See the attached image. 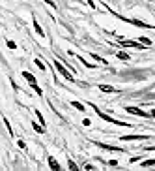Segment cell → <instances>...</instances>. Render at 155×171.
<instances>
[{
    "label": "cell",
    "mask_w": 155,
    "mask_h": 171,
    "mask_svg": "<svg viewBox=\"0 0 155 171\" xmlns=\"http://www.w3.org/2000/svg\"><path fill=\"white\" fill-rule=\"evenodd\" d=\"M92 107L95 109V113H97L99 117L103 118V120H106V122H110V124H116V126H131V124H127V122H122V120H116V118H112V117H108V115H105V113L101 111V109H97L95 105L92 104Z\"/></svg>",
    "instance_id": "cell-1"
},
{
    "label": "cell",
    "mask_w": 155,
    "mask_h": 171,
    "mask_svg": "<svg viewBox=\"0 0 155 171\" xmlns=\"http://www.w3.org/2000/svg\"><path fill=\"white\" fill-rule=\"evenodd\" d=\"M22 77H24V79H26V81L30 83V86L35 90V92H37V94H43V92H41V88L37 86V83H35V77L32 75V73H28V72H22Z\"/></svg>",
    "instance_id": "cell-2"
},
{
    "label": "cell",
    "mask_w": 155,
    "mask_h": 171,
    "mask_svg": "<svg viewBox=\"0 0 155 171\" xmlns=\"http://www.w3.org/2000/svg\"><path fill=\"white\" fill-rule=\"evenodd\" d=\"M54 66H56V70L64 75V79H67V81H75V79H73V75H71V73L67 72L66 68L62 66V62H60V60H56V62H54Z\"/></svg>",
    "instance_id": "cell-3"
},
{
    "label": "cell",
    "mask_w": 155,
    "mask_h": 171,
    "mask_svg": "<svg viewBox=\"0 0 155 171\" xmlns=\"http://www.w3.org/2000/svg\"><path fill=\"white\" fill-rule=\"evenodd\" d=\"M125 111L131 113V115H138V117H148V113H144L142 109H138V107H125Z\"/></svg>",
    "instance_id": "cell-4"
},
{
    "label": "cell",
    "mask_w": 155,
    "mask_h": 171,
    "mask_svg": "<svg viewBox=\"0 0 155 171\" xmlns=\"http://www.w3.org/2000/svg\"><path fill=\"white\" fill-rule=\"evenodd\" d=\"M122 45H123V47H137V49H144L142 43H138V41H123V40H122Z\"/></svg>",
    "instance_id": "cell-5"
},
{
    "label": "cell",
    "mask_w": 155,
    "mask_h": 171,
    "mask_svg": "<svg viewBox=\"0 0 155 171\" xmlns=\"http://www.w3.org/2000/svg\"><path fill=\"white\" fill-rule=\"evenodd\" d=\"M123 141H135V139H148L146 135H123Z\"/></svg>",
    "instance_id": "cell-6"
},
{
    "label": "cell",
    "mask_w": 155,
    "mask_h": 171,
    "mask_svg": "<svg viewBox=\"0 0 155 171\" xmlns=\"http://www.w3.org/2000/svg\"><path fill=\"white\" fill-rule=\"evenodd\" d=\"M101 149H106V150H118V152H122V149H118V147H110V145H105V143H97Z\"/></svg>",
    "instance_id": "cell-7"
},
{
    "label": "cell",
    "mask_w": 155,
    "mask_h": 171,
    "mask_svg": "<svg viewBox=\"0 0 155 171\" xmlns=\"http://www.w3.org/2000/svg\"><path fill=\"white\" fill-rule=\"evenodd\" d=\"M49 166L53 167V169H60V164L56 162V160H54L53 156H49Z\"/></svg>",
    "instance_id": "cell-8"
},
{
    "label": "cell",
    "mask_w": 155,
    "mask_h": 171,
    "mask_svg": "<svg viewBox=\"0 0 155 171\" xmlns=\"http://www.w3.org/2000/svg\"><path fill=\"white\" fill-rule=\"evenodd\" d=\"M99 88L103 92H114V86H110V85H99Z\"/></svg>",
    "instance_id": "cell-9"
},
{
    "label": "cell",
    "mask_w": 155,
    "mask_h": 171,
    "mask_svg": "<svg viewBox=\"0 0 155 171\" xmlns=\"http://www.w3.org/2000/svg\"><path fill=\"white\" fill-rule=\"evenodd\" d=\"M71 105H73L75 109H79V111H86V109H84V105H82V104H79V102H71Z\"/></svg>",
    "instance_id": "cell-10"
},
{
    "label": "cell",
    "mask_w": 155,
    "mask_h": 171,
    "mask_svg": "<svg viewBox=\"0 0 155 171\" xmlns=\"http://www.w3.org/2000/svg\"><path fill=\"white\" fill-rule=\"evenodd\" d=\"M34 28H35V32H37L39 36H45V34H43V30H41V27L37 25V21H35V19H34Z\"/></svg>",
    "instance_id": "cell-11"
},
{
    "label": "cell",
    "mask_w": 155,
    "mask_h": 171,
    "mask_svg": "<svg viewBox=\"0 0 155 171\" xmlns=\"http://www.w3.org/2000/svg\"><path fill=\"white\" fill-rule=\"evenodd\" d=\"M32 126H34V130L37 132V134H43V132H45V128H43V126H39V124H32Z\"/></svg>",
    "instance_id": "cell-12"
},
{
    "label": "cell",
    "mask_w": 155,
    "mask_h": 171,
    "mask_svg": "<svg viewBox=\"0 0 155 171\" xmlns=\"http://www.w3.org/2000/svg\"><path fill=\"white\" fill-rule=\"evenodd\" d=\"M142 166L148 167V166H155V160H146V162H142Z\"/></svg>",
    "instance_id": "cell-13"
},
{
    "label": "cell",
    "mask_w": 155,
    "mask_h": 171,
    "mask_svg": "<svg viewBox=\"0 0 155 171\" xmlns=\"http://www.w3.org/2000/svg\"><path fill=\"white\" fill-rule=\"evenodd\" d=\"M35 115H37V118H39V122H41V124H45V118H43V115H41V113L37 111V109H35Z\"/></svg>",
    "instance_id": "cell-14"
},
{
    "label": "cell",
    "mask_w": 155,
    "mask_h": 171,
    "mask_svg": "<svg viewBox=\"0 0 155 171\" xmlns=\"http://www.w3.org/2000/svg\"><path fill=\"white\" fill-rule=\"evenodd\" d=\"M67 166H69V169H79V167H77V164L73 162V160H69V162H67Z\"/></svg>",
    "instance_id": "cell-15"
},
{
    "label": "cell",
    "mask_w": 155,
    "mask_h": 171,
    "mask_svg": "<svg viewBox=\"0 0 155 171\" xmlns=\"http://www.w3.org/2000/svg\"><path fill=\"white\" fill-rule=\"evenodd\" d=\"M118 59H122V60H127V59H129V55H127V53H118Z\"/></svg>",
    "instance_id": "cell-16"
},
{
    "label": "cell",
    "mask_w": 155,
    "mask_h": 171,
    "mask_svg": "<svg viewBox=\"0 0 155 171\" xmlns=\"http://www.w3.org/2000/svg\"><path fill=\"white\" fill-rule=\"evenodd\" d=\"M35 64H37V68H39V70H45V64H43V62H41V60H39V59L35 60Z\"/></svg>",
    "instance_id": "cell-17"
},
{
    "label": "cell",
    "mask_w": 155,
    "mask_h": 171,
    "mask_svg": "<svg viewBox=\"0 0 155 171\" xmlns=\"http://www.w3.org/2000/svg\"><path fill=\"white\" fill-rule=\"evenodd\" d=\"M140 41H142V43H144V45H151V41H150V40H148V38H142V40H140Z\"/></svg>",
    "instance_id": "cell-18"
},
{
    "label": "cell",
    "mask_w": 155,
    "mask_h": 171,
    "mask_svg": "<svg viewBox=\"0 0 155 171\" xmlns=\"http://www.w3.org/2000/svg\"><path fill=\"white\" fill-rule=\"evenodd\" d=\"M45 2H47V4H49V6H53V8H56V4H54L53 0H45Z\"/></svg>",
    "instance_id": "cell-19"
},
{
    "label": "cell",
    "mask_w": 155,
    "mask_h": 171,
    "mask_svg": "<svg viewBox=\"0 0 155 171\" xmlns=\"http://www.w3.org/2000/svg\"><path fill=\"white\" fill-rule=\"evenodd\" d=\"M151 117H155V109H153V111H151Z\"/></svg>",
    "instance_id": "cell-20"
},
{
    "label": "cell",
    "mask_w": 155,
    "mask_h": 171,
    "mask_svg": "<svg viewBox=\"0 0 155 171\" xmlns=\"http://www.w3.org/2000/svg\"><path fill=\"white\" fill-rule=\"evenodd\" d=\"M150 150H155V147H150Z\"/></svg>",
    "instance_id": "cell-21"
}]
</instances>
